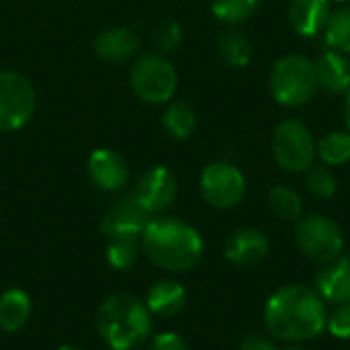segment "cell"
<instances>
[{"instance_id": "2e32d148", "label": "cell", "mask_w": 350, "mask_h": 350, "mask_svg": "<svg viewBox=\"0 0 350 350\" xmlns=\"http://www.w3.org/2000/svg\"><path fill=\"white\" fill-rule=\"evenodd\" d=\"M318 88L328 94H347L350 90V59L347 53L328 49L316 62Z\"/></svg>"}, {"instance_id": "7c38bea8", "label": "cell", "mask_w": 350, "mask_h": 350, "mask_svg": "<svg viewBox=\"0 0 350 350\" xmlns=\"http://www.w3.org/2000/svg\"><path fill=\"white\" fill-rule=\"evenodd\" d=\"M224 252L236 267H256L269 256L271 242L258 228H240L228 236Z\"/></svg>"}, {"instance_id": "277c9868", "label": "cell", "mask_w": 350, "mask_h": 350, "mask_svg": "<svg viewBox=\"0 0 350 350\" xmlns=\"http://www.w3.org/2000/svg\"><path fill=\"white\" fill-rule=\"evenodd\" d=\"M269 86L279 105L289 109L304 107L318 92L316 64L306 55L287 53L273 66Z\"/></svg>"}, {"instance_id": "603a6c76", "label": "cell", "mask_w": 350, "mask_h": 350, "mask_svg": "<svg viewBox=\"0 0 350 350\" xmlns=\"http://www.w3.org/2000/svg\"><path fill=\"white\" fill-rule=\"evenodd\" d=\"M316 156L326 166H342L350 160V131H330L316 142Z\"/></svg>"}, {"instance_id": "5bb4252c", "label": "cell", "mask_w": 350, "mask_h": 350, "mask_svg": "<svg viewBox=\"0 0 350 350\" xmlns=\"http://www.w3.org/2000/svg\"><path fill=\"white\" fill-rule=\"evenodd\" d=\"M314 289L326 304H350V256H340L320 269Z\"/></svg>"}, {"instance_id": "ffe728a7", "label": "cell", "mask_w": 350, "mask_h": 350, "mask_svg": "<svg viewBox=\"0 0 350 350\" xmlns=\"http://www.w3.org/2000/svg\"><path fill=\"white\" fill-rule=\"evenodd\" d=\"M269 207L281 221H299L304 217V199L295 189L287 185H277L271 189Z\"/></svg>"}, {"instance_id": "f1b7e54d", "label": "cell", "mask_w": 350, "mask_h": 350, "mask_svg": "<svg viewBox=\"0 0 350 350\" xmlns=\"http://www.w3.org/2000/svg\"><path fill=\"white\" fill-rule=\"evenodd\" d=\"M328 332L338 340H350V304L334 306V312L326 320Z\"/></svg>"}, {"instance_id": "ba28073f", "label": "cell", "mask_w": 350, "mask_h": 350, "mask_svg": "<svg viewBox=\"0 0 350 350\" xmlns=\"http://www.w3.org/2000/svg\"><path fill=\"white\" fill-rule=\"evenodd\" d=\"M37 105V94L29 78L12 70H0V131L23 129Z\"/></svg>"}, {"instance_id": "d6a6232c", "label": "cell", "mask_w": 350, "mask_h": 350, "mask_svg": "<svg viewBox=\"0 0 350 350\" xmlns=\"http://www.w3.org/2000/svg\"><path fill=\"white\" fill-rule=\"evenodd\" d=\"M57 350H82L80 347H74V345H64V347H59Z\"/></svg>"}, {"instance_id": "f546056e", "label": "cell", "mask_w": 350, "mask_h": 350, "mask_svg": "<svg viewBox=\"0 0 350 350\" xmlns=\"http://www.w3.org/2000/svg\"><path fill=\"white\" fill-rule=\"evenodd\" d=\"M148 350H189V345L176 332H162L150 340Z\"/></svg>"}, {"instance_id": "d6986e66", "label": "cell", "mask_w": 350, "mask_h": 350, "mask_svg": "<svg viewBox=\"0 0 350 350\" xmlns=\"http://www.w3.org/2000/svg\"><path fill=\"white\" fill-rule=\"evenodd\" d=\"M31 297L23 289H8L0 295V328L6 332L21 330L31 318Z\"/></svg>"}, {"instance_id": "30bf717a", "label": "cell", "mask_w": 350, "mask_h": 350, "mask_svg": "<svg viewBox=\"0 0 350 350\" xmlns=\"http://www.w3.org/2000/svg\"><path fill=\"white\" fill-rule=\"evenodd\" d=\"M176 193L178 185L174 172L166 166H154L137 180L131 195L150 215L158 217L172 207V203L176 201Z\"/></svg>"}, {"instance_id": "ac0fdd59", "label": "cell", "mask_w": 350, "mask_h": 350, "mask_svg": "<svg viewBox=\"0 0 350 350\" xmlns=\"http://www.w3.org/2000/svg\"><path fill=\"white\" fill-rule=\"evenodd\" d=\"M187 304V291L178 281L172 279H162L154 283L148 291L146 306L152 312V316L160 318H170L176 316Z\"/></svg>"}, {"instance_id": "cb8c5ba5", "label": "cell", "mask_w": 350, "mask_h": 350, "mask_svg": "<svg viewBox=\"0 0 350 350\" xmlns=\"http://www.w3.org/2000/svg\"><path fill=\"white\" fill-rule=\"evenodd\" d=\"M142 252V238L135 236H115L107 244V260L117 271L131 269Z\"/></svg>"}, {"instance_id": "83f0119b", "label": "cell", "mask_w": 350, "mask_h": 350, "mask_svg": "<svg viewBox=\"0 0 350 350\" xmlns=\"http://www.w3.org/2000/svg\"><path fill=\"white\" fill-rule=\"evenodd\" d=\"M183 43V27L174 21L162 23L156 31H154V45L158 47V51L164 53H172L178 45Z\"/></svg>"}, {"instance_id": "8fae6325", "label": "cell", "mask_w": 350, "mask_h": 350, "mask_svg": "<svg viewBox=\"0 0 350 350\" xmlns=\"http://www.w3.org/2000/svg\"><path fill=\"white\" fill-rule=\"evenodd\" d=\"M154 219V215H150L137 201L133 195H127L123 199H119L117 203H113L109 207V211L103 217L100 230L107 238H115V236H135L142 238L144 230L148 228V224Z\"/></svg>"}, {"instance_id": "e575fe53", "label": "cell", "mask_w": 350, "mask_h": 350, "mask_svg": "<svg viewBox=\"0 0 350 350\" xmlns=\"http://www.w3.org/2000/svg\"><path fill=\"white\" fill-rule=\"evenodd\" d=\"M336 2H350V0H336Z\"/></svg>"}, {"instance_id": "836d02e7", "label": "cell", "mask_w": 350, "mask_h": 350, "mask_svg": "<svg viewBox=\"0 0 350 350\" xmlns=\"http://www.w3.org/2000/svg\"><path fill=\"white\" fill-rule=\"evenodd\" d=\"M279 350H310V349H304V347H287V349H279Z\"/></svg>"}, {"instance_id": "44dd1931", "label": "cell", "mask_w": 350, "mask_h": 350, "mask_svg": "<svg viewBox=\"0 0 350 350\" xmlns=\"http://www.w3.org/2000/svg\"><path fill=\"white\" fill-rule=\"evenodd\" d=\"M162 123L174 139H187L197 129V113L185 100H174L164 111Z\"/></svg>"}, {"instance_id": "3957f363", "label": "cell", "mask_w": 350, "mask_h": 350, "mask_svg": "<svg viewBox=\"0 0 350 350\" xmlns=\"http://www.w3.org/2000/svg\"><path fill=\"white\" fill-rule=\"evenodd\" d=\"M96 328L111 350H135L152 334V312L135 295L117 293L100 304Z\"/></svg>"}, {"instance_id": "52a82bcc", "label": "cell", "mask_w": 350, "mask_h": 350, "mask_svg": "<svg viewBox=\"0 0 350 350\" xmlns=\"http://www.w3.org/2000/svg\"><path fill=\"white\" fill-rule=\"evenodd\" d=\"M273 156L283 170L304 174L316 160V139L310 127L299 119H283L273 133Z\"/></svg>"}, {"instance_id": "4dcf8cb0", "label": "cell", "mask_w": 350, "mask_h": 350, "mask_svg": "<svg viewBox=\"0 0 350 350\" xmlns=\"http://www.w3.org/2000/svg\"><path fill=\"white\" fill-rule=\"evenodd\" d=\"M240 350H279V349H277V345H275L271 338H267V336H262V334H250V336H246V338L242 340Z\"/></svg>"}, {"instance_id": "4316f807", "label": "cell", "mask_w": 350, "mask_h": 350, "mask_svg": "<svg viewBox=\"0 0 350 350\" xmlns=\"http://www.w3.org/2000/svg\"><path fill=\"white\" fill-rule=\"evenodd\" d=\"M306 189L312 197L316 199H332L338 191L336 176L332 174L330 166L326 164H312L306 170Z\"/></svg>"}, {"instance_id": "9a60e30c", "label": "cell", "mask_w": 350, "mask_h": 350, "mask_svg": "<svg viewBox=\"0 0 350 350\" xmlns=\"http://www.w3.org/2000/svg\"><path fill=\"white\" fill-rule=\"evenodd\" d=\"M332 14V0H291L287 8L293 31L301 37H316Z\"/></svg>"}, {"instance_id": "4fadbf2b", "label": "cell", "mask_w": 350, "mask_h": 350, "mask_svg": "<svg viewBox=\"0 0 350 350\" xmlns=\"http://www.w3.org/2000/svg\"><path fill=\"white\" fill-rule=\"evenodd\" d=\"M88 176L98 189L115 193L127 185L129 166L121 154L100 148L94 150L88 158Z\"/></svg>"}, {"instance_id": "5b68a950", "label": "cell", "mask_w": 350, "mask_h": 350, "mask_svg": "<svg viewBox=\"0 0 350 350\" xmlns=\"http://www.w3.org/2000/svg\"><path fill=\"white\" fill-rule=\"evenodd\" d=\"M295 242L301 254L320 267L340 258L345 250V236L340 226L322 213L304 215L297 221Z\"/></svg>"}, {"instance_id": "e0dca14e", "label": "cell", "mask_w": 350, "mask_h": 350, "mask_svg": "<svg viewBox=\"0 0 350 350\" xmlns=\"http://www.w3.org/2000/svg\"><path fill=\"white\" fill-rule=\"evenodd\" d=\"M137 47H139V39L127 27H111V29H105L94 39V53L100 59L109 62V64L127 62L131 55H135Z\"/></svg>"}, {"instance_id": "9c48e42d", "label": "cell", "mask_w": 350, "mask_h": 350, "mask_svg": "<svg viewBox=\"0 0 350 350\" xmlns=\"http://www.w3.org/2000/svg\"><path fill=\"white\" fill-rule=\"evenodd\" d=\"M201 195L213 209H234L246 195V178L230 162H211L201 174Z\"/></svg>"}, {"instance_id": "7402d4cb", "label": "cell", "mask_w": 350, "mask_h": 350, "mask_svg": "<svg viewBox=\"0 0 350 350\" xmlns=\"http://www.w3.org/2000/svg\"><path fill=\"white\" fill-rule=\"evenodd\" d=\"M217 49H219L221 59L232 68L248 66L254 55L250 39L240 31H226L217 41Z\"/></svg>"}, {"instance_id": "7a4b0ae2", "label": "cell", "mask_w": 350, "mask_h": 350, "mask_svg": "<svg viewBox=\"0 0 350 350\" xmlns=\"http://www.w3.org/2000/svg\"><path fill=\"white\" fill-rule=\"evenodd\" d=\"M142 250L162 271L187 273L203 258L201 234L183 219L154 217L142 234Z\"/></svg>"}, {"instance_id": "484cf974", "label": "cell", "mask_w": 350, "mask_h": 350, "mask_svg": "<svg viewBox=\"0 0 350 350\" xmlns=\"http://www.w3.org/2000/svg\"><path fill=\"white\" fill-rule=\"evenodd\" d=\"M260 6V0H213L211 10L217 21L226 25H240L248 21Z\"/></svg>"}, {"instance_id": "1f68e13d", "label": "cell", "mask_w": 350, "mask_h": 350, "mask_svg": "<svg viewBox=\"0 0 350 350\" xmlns=\"http://www.w3.org/2000/svg\"><path fill=\"white\" fill-rule=\"evenodd\" d=\"M345 121H347V129L350 131V90L347 92V100H345Z\"/></svg>"}, {"instance_id": "d4e9b609", "label": "cell", "mask_w": 350, "mask_h": 350, "mask_svg": "<svg viewBox=\"0 0 350 350\" xmlns=\"http://www.w3.org/2000/svg\"><path fill=\"white\" fill-rule=\"evenodd\" d=\"M324 39L326 45L334 51L350 53V4L340 6L338 10H332L326 27H324Z\"/></svg>"}, {"instance_id": "6da1fadb", "label": "cell", "mask_w": 350, "mask_h": 350, "mask_svg": "<svg viewBox=\"0 0 350 350\" xmlns=\"http://www.w3.org/2000/svg\"><path fill=\"white\" fill-rule=\"evenodd\" d=\"M265 326L271 336L299 345L318 338L326 330V301L314 287L285 285L265 304Z\"/></svg>"}, {"instance_id": "8992f818", "label": "cell", "mask_w": 350, "mask_h": 350, "mask_svg": "<svg viewBox=\"0 0 350 350\" xmlns=\"http://www.w3.org/2000/svg\"><path fill=\"white\" fill-rule=\"evenodd\" d=\"M131 88L148 105L170 103L178 88V74L162 53H146L131 66Z\"/></svg>"}]
</instances>
